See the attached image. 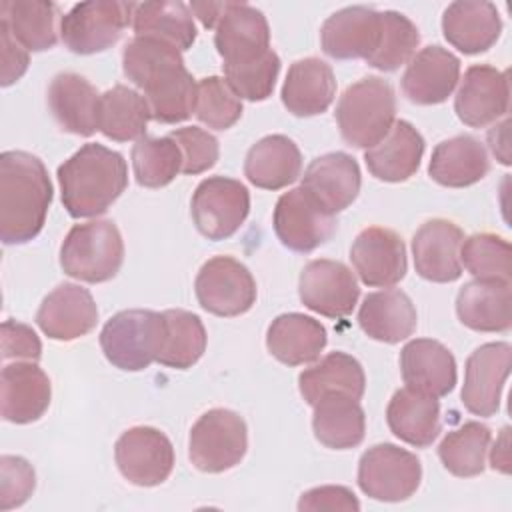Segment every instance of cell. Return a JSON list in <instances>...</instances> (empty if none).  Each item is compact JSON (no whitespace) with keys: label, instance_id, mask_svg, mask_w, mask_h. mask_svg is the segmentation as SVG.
<instances>
[{"label":"cell","instance_id":"obj_1","mask_svg":"<svg viewBox=\"0 0 512 512\" xmlns=\"http://www.w3.org/2000/svg\"><path fill=\"white\" fill-rule=\"evenodd\" d=\"M122 70L144 92L156 122H184L194 112L196 82L174 46L156 38L134 36L124 46Z\"/></svg>","mask_w":512,"mask_h":512},{"label":"cell","instance_id":"obj_2","mask_svg":"<svg viewBox=\"0 0 512 512\" xmlns=\"http://www.w3.org/2000/svg\"><path fill=\"white\" fill-rule=\"evenodd\" d=\"M52 202L44 162L24 150L0 154V240L6 246L36 238Z\"/></svg>","mask_w":512,"mask_h":512},{"label":"cell","instance_id":"obj_3","mask_svg":"<svg viewBox=\"0 0 512 512\" xmlns=\"http://www.w3.org/2000/svg\"><path fill=\"white\" fill-rule=\"evenodd\" d=\"M62 204L72 218L104 214L128 186V166L120 152L88 142L58 168Z\"/></svg>","mask_w":512,"mask_h":512},{"label":"cell","instance_id":"obj_4","mask_svg":"<svg viewBox=\"0 0 512 512\" xmlns=\"http://www.w3.org/2000/svg\"><path fill=\"white\" fill-rule=\"evenodd\" d=\"M394 116V88L380 76H366L350 84L336 104L340 134L354 148L376 146L390 132Z\"/></svg>","mask_w":512,"mask_h":512},{"label":"cell","instance_id":"obj_5","mask_svg":"<svg viewBox=\"0 0 512 512\" xmlns=\"http://www.w3.org/2000/svg\"><path fill=\"white\" fill-rule=\"evenodd\" d=\"M124 262V242L112 220L76 224L60 246V266L76 280L98 284L114 278Z\"/></svg>","mask_w":512,"mask_h":512},{"label":"cell","instance_id":"obj_6","mask_svg":"<svg viewBox=\"0 0 512 512\" xmlns=\"http://www.w3.org/2000/svg\"><path fill=\"white\" fill-rule=\"evenodd\" d=\"M164 344V316L154 310H122L100 332V346L110 364L138 372L158 360Z\"/></svg>","mask_w":512,"mask_h":512},{"label":"cell","instance_id":"obj_7","mask_svg":"<svg viewBox=\"0 0 512 512\" xmlns=\"http://www.w3.org/2000/svg\"><path fill=\"white\" fill-rule=\"evenodd\" d=\"M248 448V430L240 414L228 408L204 412L190 430V462L208 474H218L240 464Z\"/></svg>","mask_w":512,"mask_h":512},{"label":"cell","instance_id":"obj_8","mask_svg":"<svg viewBox=\"0 0 512 512\" xmlns=\"http://www.w3.org/2000/svg\"><path fill=\"white\" fill-rule=\"evenodd\" d=\"M132 2L92 0L72 6L60 18V36L74 54H96L114 46L132 24Z\"/></svg>","mask_w":512,"mask_h":512},{"label":"cell","instance_id":"obj_9","mask_svg":"<svg viewBox=\"0 0 512 512\" xmlns=\"http://www.w3.org/2000/svg\"><path fill=\"white\" fill-rule=\"evenodd\" d=\"M420 480V460L396 444H376L358 462L360 490L380 502L408 500L418 490Z\"/></svg>","mask_w":512,"mask_h":512},{"label":"cell","instance_id":"obj_10","mask_svg":"<svg viewBox=\"0 0 512 512\" xmlns=\"http://www.w3.org/2000/svg\"><path fill=\"white\" fill-rule=\"evenodd\" d=\"M192 220L208 240L230 238L250 212L248 188L234 178L210 176L192 194Z\"/></svg>","mask_w":512,"mask_h":512},{"label":"cell","instance_id":"obj_11","mask_svg":"<svg viewBox=\"0 0 512 512\" xmlns=\"http://www.w3.org/2000/svg\"><path fill=\"white\" fill-rule=\"evenodd\" d=\"M200 306L216 316H240L256 302V280L232 256H214L202 264L194 282Z\"/></svg>","mask_w":512,"mask_h":512},{"label":"cell","instance_id":"obj_12","mask_svg":"<svg viewBox=\"0 0 512 512\" xmlns=\"http://www.w3.org/2000/svg\"><path fill=\"white\" fill-rule=\"evenodd\" d=\"M274 232L294 252H312L336 232V216L316 202L302 186L284 192L274 208Z\"/></svg>","mask_w":512,"mask_h":512},{"label":"cell","instance_id":"obj_13","mask_svg":"<svg viewBox=\"0 0 512 512\" xmlns=\"http://www.w3.org/2000/svg\"><path fill=\"white\" fill-rule=\"evenodd\" d=\"M120 474L136 486H158L172 474L174 448L164 432L152 426L126 430L114 446Z\"/></svg>","mask_w":512,"mask_h":512},{"label":"cell","instance_id":"obj_14","mask_svg":"<svg viewBox=\"0 0 512 512\" xmlns=\"http://www.w3.org/2000/svg\"><path fill=\"white\" fill-rule=\"evenodd\" d=\"M298 294L306 308L328 318L348 316L360 296L354 272L338 260L308 262L298 280Z\"/></svg>","mask_w":512,"mask_h":512},{"label":"cell","instance_id":"obj_15","mask_svg":"<svg viewBox=\"0 0 512 512\" xmlns=\"http://www.w3.org/2000/svg\"><path fill=\"white\" fill-rule=\"evenodd\" d=\"M510 360L512 348L508 342L482 344L468 356L462 386V402L468 412L482 418L498 412Z\"/></svg>","mask_w":512,"mask_h":512},{"label":"cell","instance_id":"obj_16","mask_svg":"<svg viewBox=\"0 0 512 512\" xmlns=\"http://www.w3.org/2000/svg\"><path fill=\"white\" fill-rule=\"evenodd\" d=\"M214 44L222 56V66H242L260 60L270 48V28L266 16L244 2H228L216 24Z\"/></svg>","mask_w":512,"mask_h":512},{"label":"cell","instance_id":"obj_17","mask_svg":"<svg viewBox=\"0 0 512 512\" xmlns=\"http://www.w3.org/2000/svg\"><path fill=\"white\" fill-rule=\"evenodd\" d=\"M508 72L488 64H474L464 72L454 98L458 118L472 128H484L508 112Z\"/></svg>","mask_w":512,"mask_h":512},{"label":"cell","instance_id":"obj_18","mask_svg":"<svg viewBox=\"0 0 512 512\" xmlns=\"http://www.w3.org/2000/svg\"><path fill=\"white\" fill-rule=\"evenodd\" d=\"M382 12L366 6H348L326 18L320 30L322 50L336 60H368L380 42Z\"/></svg>","mask_w":512,"mask_h":512},{"label":"cell","instance_id":"obj_19","mask_svg":"<svg viewBox=\"0 0 512 512\" xmlns=\"http://www.w3.org/2000/svg\"><path fill=\"white\" fill-rule=\"evenodd\" d=\"M350 260L366 286H394L406 276V248L402 238L380 226H370L362 230L352 248Z\"/></svg>","mask_w":512,"mask_h":512},{"label":"cell","instance_id":"obj_20","mask_svg":"<svg viewBox=\"0 0 512 512\" xmlns=\"http://www.w3.org/2000/svg\"><path fill=\"white\" fill-rule=\"evenodd\" d=\"M52 386L48 374L36 362L6 364L0 374L2 418L14 424L38 420L50 406Z\"/></svg>","mask_w":512,"mask_h":512},{"label":"cell","instance_id":"obj_21","mask_svg":"<svg viewBox=\"0 0 512 512\" xmlns=\"http://www.w3.org/2000/svg\"><path fill=\"white\" fill-rule=\"evenodd\" d=\"M462 230L444 218L424 222L412 238L416 272L430 282H454L462 274Z\"/></svg>","mask_w":512,"mask_h":512},{"label":"cell","instance_id":"obj_22","mask_svg":"<svg viewBox=\"0 0 512 512\" xmlns=\"http://www.w3.org/2000/svg\"><path fill=\"white\" fill-rule=\"evenodd\" d=\"M98 322V308L92 294L78 284H60L40 304L36 324L52 338L70 342L88 334Z\"/></svg>","mask_w":512,"mask_h":512},{"label":"cell","instance_id":"obj_23","mask_svg":"<svg viewBox=\"0 0 512 512\" xmlns=\"http://www.w3.org/2000/svg\"><path fill=\"white\" fill-rule=\"evenodd\" d=\"M400 372L406 388L432 398H442L456 386V360L438 340H410L400 352Z\"/></svg>","mask_w":512,"mask_h":512},{"label":"cell","instance_id":"obj_24","mask_svg":"<svg viewBox=\"0 0 512 512\" xmlns=\"http://www.w3.org/2000/svg\"><path fill=\"white\" fill-rule=\"evenodd\" d=\"M460 78V60L442 46H426L416 52L402 76L404 96L420 106L448 100Z\"/></svg>","mask_w":512,"mask_h":512},{"label":"cell","instance_id":"obj_25","mask_svg":"<svg viewBox=\"0 0 512 512\" xmlns=\"http://www.w3.org/2000/svg\"><path fill=\"white\" fill-rule=\"evenodd\" d=\"M360 182L358 162L346 152L314 158L302 176V188L334 216L356 200Z\"/></svg>","mask_w":512,"mask_h":512},{"label":"cell","instance_id":"obj_26","mask_svg":"<svg viewBox=\"0 0 512 512\" xmlns=\"http://www.w3.org/2000/svg\"><path fill=\"white\" fill-rule=\"evenodd\" d=\"M98 90L76 72H60L48 86V106L64 132L92 136L98 130Z\"/></svg>","mask_w":512,"mask_h":512},{"label":"cell","instance_id":"obj_27","mask_svg":"<svg viewBox=\"0 0 512 512\" xmlns=\"http://www.w3.org/2000/svg\"><path fill=\"white\" fill-rule=\"evenodd\" d=\"M460 322L476 332H506L512 324L510 282L494 278H474L456 296Z\"/></svg>","mask_w":512,"mask_h":512},{"label":"cell","instance_id":"obj_28","mask_svg":"<svg viewBox=\"0 0 512 512\" xmlns=\"http://www.w3.org/2000/svg\"><path fill=\"white\" fill-rule=\"evenodd\" d=\"M442 32L448 44L464 54H480L496 44L502 32V20L492 2L458 0L442 16Z\"/></svg>","mask_w":512,"mask_h":512},{"label":"cell","instance_id":"obj_29","mask_svg":"<svg viewBox=\"0 0 512 512\" xmlns=\"http://www.w3.org/2000/svg\"><path fill=\"white\" fill-rule=\"evenodd\" d=\"M424 154L422 134L406 120H396L390 132L364 152L370 174L384 182H404L416 174Z\"/></svg>","mask_w":512,"mask_h":512},{"label":"cell","instance_id":"obj_30","mask_svg":"<svg viewBox=\"0 0 512 512\" xmlns=\"http://www.w3.org/2000/svg\"><path fill=\"white\" fill-rule=\"evenodd\" d=\"M336 94V78L320 58L296 60L282 84V104L294 116H316L328 110Z\"/></svg>","mask_w":512,"mask_h":512},{"label":"cell","instance_id":"obj_31","mask_svg":"<svg viewBox=\"0 0 512 512\" xmlns=\"http://www.w3.org/2000/svg\"><path fill=\"white\" fill-rule=\"evenodd\" d=\"M326 328L300 312L280 314L266 332L268 352L282 364L302 366L320 358L326 346Z\"/></svg>","mask_w":512,"mask_h":512},{"label":"cell","instance_id":"obj_32","mask_svg":"<svg viewBox=\"0 0 512 512\" xmlns=\"http://www.w3.org/2000/svg\"><path fill=\"white\" fill-rule=\"evenodd\" d=\"M302 154L294 140L284 134H270L258 140L246 154L244 176L256 188L280 190L298 180Z\"/></svg>","mask_w":512,"mask_h":512},{"label":"cell","instance_id":"obj_33","mask_svg":"<svg viewBox=\"0 0 512 512\" xmlns=\"http://www.w3.org/2000/svg\"><path fill=\"white\" fill-rule=\"evenodd\" d=\"M416 322L412 300L396 288L368 294L358 310V324L364 334L386 344H396L412 336Z\"/></svg>","mask_w":512,"mask_h":512},{"label":"cell","instance_id":"obj_34","mask_svg":"<svg viewBox=\"0 0 512 512\" xmlns=\"http://www.w3.org/2000/svg\"><path fill=\"white\" fill-rule=\"evenodd\" d=\"M386 422L396 438L410 446L426 448L440 434V404L432 396L400 388L388 402Z\"/></svg>","mask_w":512,"mask_h":512},{"label":"cell","instance_id":"obj_35","mask_svg":"<svg viewBox=\"0 0 512 512\" xmlns=\"http://www.w3.org/2000/svg\"><path fill=\"white\" fill-rule=\"evenodd\" d=\"M490 170L486 148L474 136L460 134L440 142L430 158L428 174L448 188H464L480 182Z\"/></svg>","mask_w":512,"mask_h":512},{"label":"cell","instance_id":"obj_36","mask_svg":"<svg viewBox=\"0 0 512 512\" xmlns=\"http://www.w3.org/2000/svg\"><path fill=\"white\" fill-rule=\"evenodd\" d=\"M312 408L314 436L326 448L348 450L364 440L366 416L356 398L332 392L318 398Z\"/></svg>","mask_w":512,"mask_h":512},{"label":"cell","instance_id":"obj_37","mask_svg":"<svg viewBox=\"0 0 512 512\" xmlns=\"http://www.w3.org/2000/svg\"><path fill=\"white\" fill-rule=\"evenodd\" d=\"M302 398L314 406L324 394L340 392L356 400L364 396L366 378L360 362L346 352H330L298 376Z\"/></svg>","mask_w":512,"mask_h":512},{"label":"cell","instance_id":"obj_38","mask_svg":"<svg viewBox=\"0 0 512 512\" xmlns=\"http://www.w3.org/2000/svg\"><path fill=\"white\" fill-rule=\"evenodd\" d=\"M56 20L58 6L48 0H4L0 4V22L32 52L54 48L58 42Z\"/></svg>","mask_w":512,"mask_h":512},{"label":"cell","instance_id":"obj_39","mask_svg":"<svg viewBox=\"0 0 512 512\" xmlns=\"http://www.w3.org/2000/svg\"><path fill=\"white\" fill-rule=\"evenodd\" d=\"M132 28L136 36L162 40L180 52L188 50L196 40L194 16L182 2L134 4Z\"/></svg>","mask_w":512,"mask_h":512},{"label":"cell","instance_id":"obj_40","mask_svg":"<svg viewBox=\"0 0 512 512\" xmlns=\"http://www.w3.org/2000/svg\"><path fill=\"white\" fill-rule=\"evenodd\" d=\"M150 106L142 94L124 84H116L100 96L98 130L116 142L140 140L146 136Z\"/></svg>","mask_w":512,"mask_h":512},{"label":"cell","instance_id":"obj_41","mask_svg":"<svg viewBox=\"0 0 512 512\" xmlns=\"http://www.w3.org/2000/svg\"><path fill=\"white\" fill-rule=\"evenodd\" d=\"M164 344L156 362L168 368H192L206 350V328L188 310H164Z\"/></svg>","mask_w":512,"mask_h":512},{"label":"cell","instance_id":"obj_42","mask_svg":"<svg viewBox=\"0 0 512 512\" xmlns=\"http://www.w3.org/2000/svg\"><path fill=\"white\" fill-rule=\"evenodd\" d=\"M490 428L480 422H466L448 432L438 446L444 468L460 478L478 476L486 468V452L490 446Z\"/></svg>","mask_w":512,"mask_h":512},{"label":"cell","instance_id":"obj_43","mask_svg":"<svg viewBox=\"0 0 512 512\" xmlns=\"http://www.w3.org/2000/svg\"><path fill=\"white\" fill-rule=\"evenodd\" d=\"M132 168L140 186L162 188L182 172V152L170 136H144L132 148Z\"/></svg>","mask_w":512,"mask_h":512},{"label":"cell","instance_id":"obj_44","mask_svg":"<svg viewBox=\"0 0 512 512\" xmlns=\"http://www.w3.org/2000/svg\"><path fill=\"white\" fill-rule=\"evenodd\" d=\"M420 44V32L416 24L400 12L384 10L382 12V34L376 52L366 60L368 66L392 72L402 64L410 62Z\"/></svg>","mask_w":512,"mask_h":512},{"label":"cell","instance_id":"obj_45","mask_svg":"<svg viewBox=\"0 0 512 512\" xmlns=\"http://www.w3.org/2000/svg\"><path fill=\"white\" fill-rule=\"evenodd\" d=\"M196 118L214 130L232 128L242 116V100L220 76H206L196 82Z\"/></svg>","mask_w":512,"mask_h":512},{"label":"cell","instance_id":"obj_46","mask_svg":"<svg viewBox=\"0 0 512 512\" xmlns=\"http://www.w3.org/2000/svg\"><path fill=\"white\" fill-rule=\"evenodd\" d=\"M460 264H464L474 278L510 282V244L490 232L472 234L460 246Z\"/></svg>","mask_w":512,"mask_h":512},{"label":"cell","instance_id":"obj_47","mask_svg":"<svg viewBox=\"0 0 512 512\" xmlns=\"http://www.w3.org/2000/svg\"><path fill=\"white\" fill-rule=\"evenodd\" d=\"M280 72V58L274 50L256 62L242 66H224V80L236 92V96L250 102L266 100L276 84Z\"/></svg>","mask_w":512,"mask_h":512},{"label":"cell","instance_id":"obj_48","mask_svg":"<svg viewBox=\"0 0 512 512\" xmlns=\"http://www.w3.org/2000/svg\"><path fill=\"white\" fill-rule=\"evenodd\" d=\"M180 148L182 152V172L184 174H202L210 170L220 154L218 140L198 128V126H186V128H176L168 134Z\"/></svg>","mask_w":512,"mask_h":512},{"label":"cell","instance_id":"obj_49","mask_svg":"<svg viewBox=\"0 0 512 512\" xmlns=\"http://www.w3.org/2000/svg\"><path fill=\"white\" fill-rule=\"evenodd\" d=\"M36 486L34 468L20 456L0 458V508L22 506Z\"/></svg>","mask_w":512,"mask_h":512},{"label":"cell","instance_id":"obj_50","mask_svg":"<svg viewBox=\"0 0 512 512\" xmlns=\"http://www.w3.org/2000/svg\"><path fill=\"white\" fill-rule=\"evenodd\" d=\"M42 356V344L36 332L16 320L2 322V358L38 362Z\"/></svg>","mask_w":512,"mask_h":512},{"label":"cell","instance_id":"obj_51","mask_svg":"<svg viewBox=\"0 0 512 512\" xmlns=\"http://www.w3.org/2000/svg\"><path fill=\"white\" fill-rule=\"evenodd\" d=\"M298 510H344L358 512L360 502L352 490L344 486H318L300 496Z\"/></svg>","mask_w":512,"mask_h":512},{"label":"cell","instance_id":"obj_52","mask_svg":"<svg viewBox=\"0 0 512 512\" xmlns=\"http://www.w3.org/2000/svg\"><path fill=\"white\" fill-rule=\"evenodd\" d=\"M0 46H2L0 84L6 88L22 78V74L28 70L30 58H28V50L12 36L8 26L2 22H0Z\"/></svg>","mask_w":512,"mask_h":512},{"label":"cell","instance_id":"obj_53","mask_svg":"<svg viewBox=\"0 0 512 512\" xmlns=\"http://www.w3.org/2000/svg\"><path fill=\"white\" fill-rule=\"evenodd\" d=\"M192 16H196L204 28H216L222 14L228 8V2H192L190 6Z\"/></svg>","mask_w":512,"mask_h":512},{"label":"cell","instance_id":"obj_54","mask_svg":"<svg viewBox=\"0 0 512 512\" xmlns=\"http://www.w3.org/2000/svg\"><path fill=\"white\" fill-rule=\"evenodd\" d=\"M508 432L510 428H502L492 452H490V466L502 474L510 472V444H508Z\"/></svg>","mask_w":512,"mask_h":512},{"label":"cell","instance_id":"obj_55","mask_svg":"<svg viewBox=\"0 0 512 512\" xmlns=\"http://www.w3.org/2000/svg\"><path fill=\"white\" fill-rule=\"evenodd\" d=\"M488 142H490V148H492L494 156L502 164H510V154H508V120L496 124L488 132Z\"/></svg>","mask_w":512,"mask_h":512}]
</instances>
